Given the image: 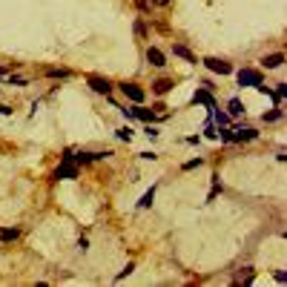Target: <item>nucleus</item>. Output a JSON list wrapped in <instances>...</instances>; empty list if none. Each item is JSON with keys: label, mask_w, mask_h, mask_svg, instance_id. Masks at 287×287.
Instances as JSON below:
<instances>
[{"label": "nucleus", "mask_w": 287, "mask_h": 287, "mask_svg": "<svg viewBox=\"0 0 287 287\" xmlns=\"http://www.w3.org/2000/svg\"><path fill=\"white\" fill-rule=\"evenodd\" d=\"M204 66L210 72H216V75H230L233 72V66H230L227 60H221V57H204Z\"/></svg>", "instance_id": "obj_1"}, {"label": "nucleus", "mask_w": 287, "mask_h": 287, "mask_svg": "<svg viewBox=\"0 0 287 287\" xmlns=\"http://www.w3.org/2000/svg\"><path fill=\"white\" fill-rule=\"evenodd\" d=\"M239 83L241 86H262V72H256V69H241Z\"/></svg>", "instance_id": "obj_2"}, {"label": "nucleus", "mask_w": 287, "mask_h": 287, "mask_svg": "<svg viewBox=\"0 0 287 287\" xmlns=\"http://www.w3.org/2000/svg\"><path fill=\"white\" fill-rule=\"evenodd\" d=\"M121 89H124V95H126L132 103H141V101H144V89H141L138 83H129V80H126V83H121Z\"/></svg>", "instance_id": "obj_3"}, {"label": "nucleus", "mask_w": 287, "mask_h": 287, "mask_svg": "<svg viewBox=\"0 0 287 287\" xmlns=\"http://www.w3.org/2000/svg\"><path fill=\"white\" fill-rule=\"evenodd\" d=\"M86 80H89V86H92L95 92H98V95H109V92H112V83H109L106 78H98V75H89Z\"/></svg>", "instance_id": "obj_4"}, {"label": "nucleus", "mask_w": 287, "mask_h": 287, "mask_svg": "<svg viewBox=\"0 0 287 287\" xmlns=\"http://www.w3.org/2000/svg\"><path fill=\"white\" fill-rule=\"evenodd\" d=\"M282 63H285V55H282V52H273V55H264L262 57V66L264 69H279Z\"/></svg>", "instance_id": "obj_5"}, {"label": "nucleus", "mask_w": 287, "mask_h": 287, "mask_svg": "<svg viewBox=\"0 0 287 287\" xmlns=\"http://www.w3.org/2000/svg\"><path fill=\"white\" fill-rule=\"evenodd\" d=\"M256 135H259L256 129H250V126H241V129H236V132H230V141H253Z\"/></svg>", "instance_id": "obj_6"}, {"label": "nucleus", "mask_w": 287, "mask_h": 287, "mask_svg": "<svg viewBox=\"0 0 287 287\" xmlns=\"http://www.w3.org/2000/svg\"><path fill=\"white\" fill-rule=\"evenodd\" d=\"M55 178H78V167H75L72 161H66L63 167H57L55 170Z\"/></svg>", "instance_id": "obj_7"}, {"label": "nucleus", "mask_w": 287, "mask_h": 287, "mask_svg": "<svg viewBox=\"0 0 287 287\" xmlns=\"http://www.w3.org/2000/svg\"><path fill=\"white\" fill-rule=\"evenodd\" d=\"M147 60L152 63V66H164V63H167V60H164V52L155 49V46H149L147 49Z\"/></svg>", "instance_id": "obj_8"}, {"label": "nucleus", "mask_w": 287, "mask_h": 287, "mask_svg": "<svg viewBox=\"0 0 287 287\" xmlns=\"http://www.w3.org/2000/svg\"><path fill=\"white\" fill-rule=\"evenodd\" d=\"M170 89H172V80L170 78H161V80L152 83V92H155V95H167Z\"/></svg>", "instance_id": "obj_9"}, {"label": "nucleus", "mask_w": 287, "mask_h": 287, "mask_svg": "<svg viewBox=\"0 0 287 287\" xmlns=\"http://www.w3.org/2000/svg\"><path fill=\"white\" fill-rule=\"evenodd\" d=\"M172 52H175V55H178V57H184L187 63H195V55H193V52H190V49H187V46L175 43V46H172Z\"/></svg>", "instance_id": "obj_10"}, {"label": "nucleus", "mask_w": 287, "mask_h": 287, "mask_svg": "<svg viewBox=\"0 0 287 287\" xmlns=\"http://www.w3.org/2000/svg\"><path fill=\"white\" fill-rule=\"evenodd\" d=\"M233 282H236V285H250L253 282V267H244L241 273H236L233 276Z\"/></svg>", "instance_id": "obj_11"}, {"label": "nucleus", "mask_w": 287, "mask_h": 287, "mask_svg": "<svg viewBox=\"0 0 287 287\" xmlns=\"http://www.w3.org/2000/svg\"><path fill=\"white\" fill-rule=\"evenodd\" d=\"M17 236H20L17 230H0V241H14Z\"/></svg>", "instance_id": "obj_12"}, {"label": "nucleus", "mask_w": 287, "mask_h": 287, "mask_svg": "<svg viewBox=\"0 0 287 287\" xmlns=\"http://www.w3.org/2000/svg\"><path fill=\"white\" fill-rule=\"evenodd\" d=\"M135 6H138V11H144V14H147V11H152L155 3H152V0H135Z\"/></svg>", "instance_id": "obj_13"}, {"label": "nucleus", "mask_w": 287, "mask_h": 287, "mask_svg": "<svg viewBox=\"0 0 287 287\" xmlns=\"http://www.w3.org/2000/svg\"><path fill=\"white\" fill-rule=\"evenodd\" d=\"M195 101H201V103H207L210 109H216V106H213V98H210V92H198V95H195Z\"/></svg>", "instance_id": "obj_14"}, {"label": "nucleus", "mask_w": 287, "mask_h": 287, "mask_svg": "<svg viewBox=\"0 0 287 287\" xmlns=\"http://www.w3.org/2000/svg\"><path fill=\"white\" fill-rule=\"evenodd\" d=\"M152 198H155V187H152V190H149V193L144 195L141 201H138V207H149V204H152Z\"/></svg>", "instance_id": "obj_15"}, {"label": "nucleus", "mask_w": 287, "mask_h": 287, "mask_svg": "<svg viewBox=\"0 0 287 287\" xmlns=\"http://www.w3.org/2000/svg\"><path fill=\"white\" fill-rule=\"evenodd\" d=\"M49 78H69V69H49Z\"/></svg>", "instance_id": "obj_16"}, {"label": "nucleus", "mask_w": 287, "mask_h": 287, "mask_svg": "<svg viewBox=\"0 0 287 287\" xmlns=\"http://www.w3.org/2000/svg\"><path fill=\"white\" fill-rule=\"evenodd\" d=\"M241 112H244V109H241V101L233 98V101H230V115H241Z\"/></svg>", "instance_id": "obj_17"}, {"label": "nucleus", "mask_w": 287, "mask_h": 287, "mask_svg": "<svg viewBox=\"0 0 287 287\" xmlns=\"http://www.w3.org/2000/svg\"><path fill=\"white\" fill-rule=\"evenodd\" d=\"M129 115H138V118H144V121H152V112H149V109H129Z\"/></svg>", "instance_id": "obj_18"}, {"label": "nucleus", "mask_w": 287, "mask_h": 287, "mask_svg": "<svg viewBox=\"0 0 287 287\" xmlns=\"http://www.w3.org/2000/svg\"><path fill=\"white\" fill-rule=\"evenodd\" d=\"M118 138H121V141H129V138H132V129H129V126L118 129Z\"/></svg>", "instance_id": "obj_19"}, {"label": "nucleus", "mask_w": 287, "mask_h": 287, "mask_svg": "<svg viewBox=\"0 0 287 287\" xmlns=\"http://www.w3.org/2000/svg\"><path fill=\"white\" fill-rule=\"evenodd\" d=\"M132 270H135V267H132V262H129V264H126V267H124V270H121V273L115 276V279L121 282V279H124V276H129V273H132Z\"/></svg>", "instance_id": "obj_20"}, {"label": "nucleus", "mask_w": 287, "mask_h": 287, "mask_svg": "<svg viewBox=\"0 0 287 287\" xmlns=\"http://www.w3.org/2000/svg\"><path fill=\"white\" fill-rule=\"evenodd\" d=\"M276 98H279V101H282V98H287V86H285V83H279V89H276Z\"/></svg>", "instance_id": "obj_21"}, {"label": "nucleus", "mask_w": 287, "mask_h": 287, "mask_svg": "<svg viewBox=\"0 0 287 287\" xmlns=\"http://www.w3.org/2000/svg\"><path fill=\"white\" fill-rule=\"evenodd\" d=\"M279 118H282V112H279V109H273V112L264 115V121H279Z\"/></svg>", "instance_id": "obj_22"}, {"label": "nucleus", "mask_w": 287, "mask_h": 287, "mask_svg": "<svg viewBox=\"0 0 287 287\" xmlns=\"http://www.w3.org/2000/svg\"><path fill=\"white\" fill-rule=\"evenodd\" d=\"M198 164H201V158H195V161H187V164H184V170H193V167H198Z\"/></svg>", "instance_id": "obj_23"}, {"label": "nucleus", "mask_w": 287, "mask_h": 287, "mask_svg": "<svg viewBox=\"0 0 287 287\" xmlns=\"http://www.w3.org/2000/svg\"><path fill=\"white\" fill-rule=\"evenodd\" d=\"M152 3H155V6H170L172 0H152Z\"/></svg>", "instance_id": "obj_24"}, {"label": "nucleus", "mask_w": 287, "mask_h": 287, "mask_svg": "<svg viewBox=\"0 0 287 287\" xmlns=\"http://www.w3.org/2000/svg\"><path fill=\"white\" fill-rule=\"evenodd\" d=\"M3 75H6V72H3V69H0V78H3Z\"/></svg>", "instance_id": "obj_25"}]
</instances>
